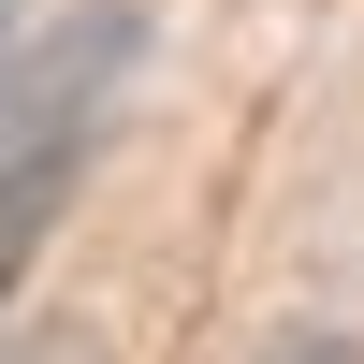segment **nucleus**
<instances>
[{
	"mask_svg": "<svg viewBox=\"0 0 364 364\" xmlns=\"http://www.w3.org/2000/svg\"><path fill=\"white\" fill-rule=\"evenodd\" d=\"M73 175H87V73L58 58V73L15 102V132H0V306H15V277L44 262V233H58V204H73Z\"/></svg>",
	"mask_w": 364,
	"mask_h": 364,
	"instance_id": "obj_1",
	"label": "nucleus"
},
{
	"mask_svg": "<svg viewBox=\"0 0 364 364\" xmlns=\"http://www.w3.org/2000/svg\"><path fill=\"white\" fill-rule=\"evenodd\" d=\"M0 364H102V336H87V321H44V336H15Z\"/></svg>",
	"mask_w": 364,
	"mask_h": 364,
	"instance_id": "obj_2",
	"label": "nucleus"
},
{
	"mask_svg": "<svg viewBox=\"0 0 364 364\" xmlns=\"http://www.w3.org/2000/svg\"><path fill=\"white\" fill-rule=\"evenodd\" d=\"M262 364H364V350H350V336H277Z\"/></svg>",
	"mask_w": 364,
	"mask_h": 364,
	"instance_id": "obj_3",
	"label": "nucleus"
}]
</instances>
